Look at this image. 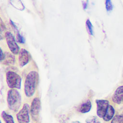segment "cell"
<instances>
[{"label": "cell", "instance_id": "obj_11", "mask_svg": "<svg viewBox=\"0 0 123 123\" xmlns=\"http://www.w3.org/2000/svg\"><path fill=\"white\" fill-rule=\"evenodd\" d=\"M91 108V103L89 100H86L79 107L78 111L81 113H86L90 111Z\"/></svg>", "mask_w": 123, "mask_h": 123}, {"label": "cell", "instance_id": "obj_2", "mask_svg": "<svg viewBox=\"0 0 123 123\" xmlns=\"http://www.w3.org/2000/svg\"><path fill=\"white\" fill-rule=\"evenodd\" d=\"M21 96L19 92L15 89H10L7 93V101L9 109L14 112L18 111L21 104Z\"/></svg>", "mask_w": 123, "mask_h": 123}, {"label": "cell", "instance_id": "obj_20", "mask_svg": "<svg viewBox=\"0 0 123 123\" xmlns=\"http://www.w3.org/2000/svg\"><path fill=\"white\" fill-rule=\"evenodd\" d=\"M16 41L20 43H24L25 42V39L24 37L19 34V32L17 33L16 35Z\"/></svg>", "mask_w": 123, "mask_h": 123}, {"label": "cell", "instance_id": "obj_4", "mask_svg": "<svg viewBox=\"0 0 123 123\" xmlns=\"http://www.w3.org/2000/svg\"><path fill=\"white\" fill-rule=\"evenodd\" d=\"M30 107L27 103L24 104L21 110L17 113L16 118L19 123H29L30 122Z\"/></svg>", "mask_w": 123, "mask_h": 123}, {"label": "cell", "instance_id": "obj_14", "mask_svg": "<svg viewBox=\"0 0 123 123\" xmlns=\"http://www.w3.org/2000/svg\"><path fill=\"white\" fill-rule=\"evenodd\" d=\"M11 3L17 9L23 10L24 9V6L21 0H11Z\"/></svg>", "mask_w": 123, "mask_h": 123}, {"label": "cell", "instance_id": "obj_7", "mask_svg": "<svg viewBox=\"0 0 123 123\" xmlns=\"http://www.w3.org/2000/svg\"><path fill=\"white\" fill-rule=\"evenodd\" d=\"M97 114L100 118L105 116L109 106V101L105 99H97Z\"/></svg>", "mask_w": 123, "mask_h": 123}, {"label": "cell", "instance_id": "obj_17", "mask_svg": "<svg viewBox=\"0 0 123 123\" xmlns=\"http://www.w3.org/2000/svg\"><path fill=\"white\" fill-rule=\"evenodd\" d=\"M86 123H100L99 119L95 116L88 117L86 120Z\"/></svg>", "mask_w": 123, "mask_h": 123}, {"label": "cell", "instance_id": "obj_3", "mask_svg": "<svg viewBox=\"0 0 123 123\" xmlns=\"http://www.w3.org/2000/svg\"><path fill=\"white\" fill-rule=\"evenodd\" d=\"M6 78L9 87L12 89H20L22 78L18 74L14 72L8 71L6 73Z\"/></svg>", "mask_w": 123, "mask_h": 123}, {"label": "cell", "instance_id": "obj_1", "mask_svg": "<svg viewBox=\"0 0 123 123\" xmlns=\"http://www.w3.org/2000/svg\"><path fill=\"white\" fill-rule=\"evenodd\" d=\"M38 74L35 71L30 72L26 76L25 84L24 91L26 97H32L36 90L38 81Z\"/></svg>", "mask_w": 123, "mask_h": 123}, {"label": "cell", "instance_id": "obj_16", "mask_svg": "<svg viewBox=\"0 0 123 123\" xmlns=\"http://www.w3.org/2000/svg\"><path fill=\"white\" fill-rule=\"evenodd\" d=\"M111 123H123V116L117 115L113 117Z\"/></svg>", "mask_w": 123, "mask_h": 123}, {"label": "cell", "instance_id": "obj_5", "mask_svg": "<svg viewBox=\"0 0 123 123\" xmlns=\"http://www.w3.org/2000/svg\"><path fill=\"white\" fill-rule=\"evenodd\" d=\"M41 108V101L39 98H35L31 103L30 108V112L32 118L37 121L39 117Z\"/></svg>", "mask_w": 123, "mask_h": 123}, {"label": "cell", "instance_id": "obj_12", "mask_svg": "<svg viewBox=\"0 0 123 123\" xmlns=\"http://www.w3.org/2000/svg\"><path fill=\"white\" fill-rule=\"evenodd\" d=\"M2 61H4V63H6L7 64H13L15 61V58L13 55L8 52H6L4 54V59Z\"/></svg>", "mask_w": 123, "mask_h": 123}, {"label": "cell", "instance_id": "obj_8", "mask_svg": "<svg viewBox=\"0 0 123 123\" xmlns=\"http://www.w3.org/2000/svg\"><path fill=\"white\" fill-rule=\"evenodd\" d=\"M30 60V55L28 51L22 49L19 52L18 63L20 67L25 65Z\"/></svg>", "mask_w": 123, "mask_h": 123}, {"label": "cell", "instance_id": "obj_10", "mask_svg": "<svg viewBox=\"0 0 123 123\" xmlns=\"http://www.w3.org/2000/svg\"><path fill=\"white\" fill-rule=\"evenodd\" d=\"M114 113L115 111L113 106L111 105H109L107 111L105 116L103 117V119L106 122L110 121L113 118Z\"/></svg>", "mask_w": 123, "mask_h": 123}, {"label": "cell", "instance_id": "obj_13", "mask_svg": "<svg viewBox=\"0 0 123 123\" xmlns=\"http://www.w3.org/2000/svg\"><path fill=\"white\" fill-rule=\"evenodd\" d=\"M1 116L5 123H14L13 117L11 115L6 113L5 111H2Z\"/></svg>", "mask_w": 123, "mask_h": 123}, {"label": "cell", "instance_id": "obj_15", "mask_svg": "<svg viewBox=\"0 0 123 123\" xmlns=\"http://www.w3.org/2000/svg\"><path fill=\"white\" fill-rule=\"evenodd\" d=\"M6 27L2 20L0 18V40L2 39L5 35Z\"/></svg>", "mask_w": 123, "mask_h": 123}, {"label": "cell", "instance_id": "obj_24", "mask_svg": "<svg viewBox=\"0 0 123 123\" xmlns=\"http://www.w3.org/2000/svg\"><path fill=\"white\" fill-rule=\"evenodd\" d=\"M0 123H1V121H0Z\"/></svg>", "mask_w": 123, "mask_h": 123}, {"label": "cell", "instance_id": "obj_18", "mask_svg": "<svg viewBox=\"0 0 123 123\" xmlns=\"http://www.w3.org/2000/svg\"><path fill=\"white\" fill-rule=\"evenodd\" d=\"M86 25L88 29V31L90 35H93V27L92 24L89 19H87L86 21Z\"/></svg>", "mask_w": 123, "mask_h": 123}, {"label": "cell", "instance_id": "obj_9", "mask_svg": "<svg viewBox=\"0 0 123 123\" xmlns=\"http://www.w3.org/2000/svg\"><path fill=\"white\" fill-rule=\"evenodd\" d=\"M112 101L117 104H123V86H119L112 96Z\"/></svg>", "mask_w": 123, "mask_h": 123}, {"label": "cell", "instance_id": "obj_22", "mask_svg": "<svg viewBox=\"0 0 123 123\" xmlns=\"http://www.w3.org/2000/svg\"><path fill=\"white\" fill-rule=\"evenodd\" d=\"M87 2L86 3H85V4H84V8L85 9H86V7H87Z\"/></svg>", "mask_w": 123, "mask_h": 123}, {"label": "cell", "instance_id": "obj_21", "mask_svg": "<svg viewBox=\"0 0 123 123\" xmlns=\"http://www.w3.org/2000/svg\"><path fill=\"white\" fill-rule=\"evenodd\" d=\"M4 59V53L2 50L0 48V61H2Z\"/></svg>", "mask_w": 123, "mask_h": 123}, {"label": "cell", "instance_id": "obj_6", "mask_svg": "<svg viewBox=\"0 0 123 123\" xmlns=\"http://www.w3.org/2000/svg\"><path fill=\"white\" fill-rule=\"evenodd\" d=\"M5 37L10 51L14 54H17L19 52V47L16 43L13 35L10 32H7L5 33Z\"/></svg>", "mask_w": 123, "mask_h": 123}, {"label": "cell", "instance_id": "obj_19", "mask_svg": "<svg viewBox=\"0 0 123 123\" xmlns=\"http://www.w3.org/2000/svg\"><path fill=\"white\" fill-rule=\"evenodd\" d=\"M105 7L108 12H110L112 10L113 6L111 0H105Z\"/></svg>", "mask_w": 123, "mask_h": 123}, {"label": "cell", "instance_id": "obj_23", "mask_svg": "<svg viewBox=\"0 0 123 123\" xmlns=\"http://www.w3.org/2000/svg\"><path fill=\"white\" fill-rule=\"evenodd\" d=\"M72 123H81L80 122H79V121H74V122H72Z\"/></svg>", "mask_w": 123, "mask_h": 123}]
</instances>
